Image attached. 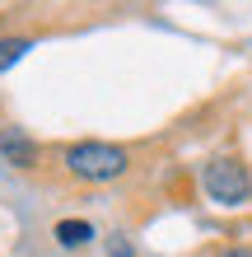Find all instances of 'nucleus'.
Segmentation results:
<instances>
[{"mask_svg":"<svg viewBox=\"0 0 252 257\" xmlns=\"http://www.w3.org/2000/svg\"><path fill=\"white\" fill-rule=\"evenodd\" d=\"M201 183H205V196H210L215 206H247L252 201V173L243 159L233 155H215L210 164L201 169Z\"/></svg>","mask_w":252,"mask_h":257,"instance_id":"obj_2","label":"nucleus"},{"mask_svg":"<svg viewBox=\"0 0 252 257\" xmlns=\"http://www.w3.org/2000/svg\"><path fill=\"white\" fill-rule=\"evenodd\" d=\"M224 257H252V248H229Z\"/></svg>","mask_w":252,"mask_h":257,"instance_id":"obj_7","label":"nucleus"},{"mask_svg":"<svg viewBox=\"0 0 252 257\" xmlns=\"http://www.w3.org/2000/svg\"><path fill=\"white\" fill-rule=\"evenodd\" d=\"M0 155H5L10 164H19V169H33V159H38V145L28 141L24 131H14V126H0Z\"/></svg>","mask_w":252,"mask_h":257,"instance_id":"obj_3","label":"nucleus"},{"mask_svg":"<svg viewBox=\"0 0 252 257\" xmlns=\"http://www.w3.org/2000/svg\"><path fill=\"white\" fill-rule=\"evenodd\" d=\"M61 169L75 183H112L131 169V155L112 141H75L61 150Z\"/></svg>","mask_w":252,"mask_h":257,"instance_id":"obj_1","label":"nucleus"},{"mask_svg":"<svg viewBox=\"0 0 252 257\" xmlns=\"http://www.w3.org/2000/svg\"><path fill=\"white\" fill-rule=\"evenodd\" d=\"M28 47H33V38H0V70H10L14 61H24Z\"/></svg>","mask_w":252,"mask_h":257,"instance_id":"obj_5","label":"nucleus"},{"mask_svg":"<svg viewBox=\"0 0 252 257\" xmlns=\"http://www.w3.org/2000/svg\"><path fill=\"white\" fill-rule=\"evenodd\" d=\"M52 234H56L61 248H84L89 238H94V224H89V220H56Z\"/></svg>","mask_w":252,"mask_h":257,"instance_id":"obj_4","label":"nucleus"},{"mask_svg":"<svg viewBox=\"0 0 252 257\" xmlns=\"http://www.w3.org/2000/svg\"><path fill=\"white\" fill-rule=\"evenodd\" d=\"M108 252H112V257H131V243H126V238H122V234H117V238H112V243H108Z\"/></svg>","mask_w":252,"mask_h":257,"instance_id":"obj_6","label":"nucleus"}]
</instances>
